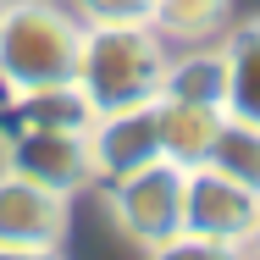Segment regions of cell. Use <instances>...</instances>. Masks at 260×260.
<instances>
[{
  "instance_id": "obj_1",
  "label": "cell",
  "mask_w": 260,
  "mask_h": 260,
  "mask_svg": "<svg viewBox=\"0 0 260 260\" xmlns=\"http://www.w3.org/2000/svg\"><path fill=\"white\" fill-rule=\"evenodd\" d=\"M160 72H166V39L150 22H83L72 83L94 105V116L122 105H150L160 94Z\"/></svg>"
},
{
  "instance_id": "obj_2",
  "label": "cell",
  "mask_w": 260,
  "mask_h": 260,
  "mask_svg": "<svg viewBox=\"0 0 260 260\" xmlns=\"http://www.w3.org/2000/svg\"><path fill=\"white\" fill-rule=\"evenodd\" d=\"M83 45V17L55 0H0V89L28 94L72 83Z\"/></svg>"
},
{
  "instance_id": "obj_3",
  "label": "cell",
  "mask_w": 260,
  "mask_h": 260,
  "mask_svg": "<svg viewBox=\"0 0 260 260\" xmlns=\"http://www.w3.org/2000/svg\"><path fill=\"white\" fill-rule=\"evenodd\" d=\"M183 177L188 172L172 166V160H150V166L127 172V177H116L111 194H105L116 227L144 249H155L172 233H183Z\"/></svg>"
},
{
  "instance_id": "obj_4",
  "label": "cell",
  "mask_w": 260,
  "mask_h": 260,
  "mask_svg": "<svg viewBox=\"0 0 260 260\" xmlns=\"http://www.w3.org/2000/svg\"><path fill=\"white\" fill-rule=\"evenodd\" d=\"M6 172L55 188V194H78L94 183V160H89V133H67V127H6L0 139Z\"/></svg>"
},
{
  "instance_id": "obj_5",
  "label": "cell",
  "mask_w": 260,
  "mask_h": 260,
  "mask_svg": "<svg viewBox=\"0 0 260 260\" xmlns=\"http://www.w3.org/2000/svg\"><path fill=\"white\" fill-rule=\"evenodd\" d=\"M255 221H260V194H249L244 183L221 177L216 166H194L183 177V233L221 238V244H249Z\"/></svg>"
},
{
  "instance_id": "obj_6",
  "label": "cell",
  "mask_w": 260,
  "mask_h": 260,
  "mask_svg": "<svg viewBox=\"0 0 260 260\" xmlns=\"http://www.w3.org/2000/svg\"><path fill=\"white\" fill-rule=\"evenodd\" d=\"M89 160H94V177L116 183L160 155V127H155V100L150 105H122V111H100L89 122Z\"/></svg>"
},
{
  "instance_id": "obj_7",
  "label": "cell",
  "mask_w": 260,
  "mask_h": 260,
  "mask_svg": "<svg viewBox=\"0 0 260 260\" xmlns=\"http://www.w3.org/2000/svg\"><path fill=\"white\" fill-rule=\"evenodd\" d=\"M61 238H67V194L0 172V249H61Z\"/></svg>"
},
{
  "instance_id": "obj_8",
  "label": "cell",
  "mask_w": 260,
  "mask_h": 260,
  "mask_svg": "<svg viewBox=\"0 0 260 260\" xmlns=\"http://www.w3.org/2000/svg\"><path fill=\"white\" fill-rule=\"evenodd\" d=\"M221 105H194V100H155V127H160V155L183 172L205 166L210 144L221 133Z\"/></svg>"
},
{
  "instance_id": "obj_9",
  "label": "cell",
  "mask_w": 260,
  "mask_h": 260,
  "mask_svg": "<svg viewBox=\"0 0 260 260\" xmlns=\"http://www.w3.org/2000/svg\"><path fill=\"white\" fill-rule=\"evenodd\" d=\"M94 105L83 100L78 83H50V89H28V94H6V127H67V133H89Z\"/></svg>"
},
{
  "instance_id": "obj_10",
  "label": "cell",
  "mask_w": 260,
  "mask_h": 260,
  "mask_svg": "<svg viewBox=\"0 0 260 260\" xmlns=\"http://www.w3.org/2000/svg\"><path fill=\"white\" fill-rule=\"evenodd\" d=\"M221 55H227V100H221V111L260 127V17L233 28Z\"/></svg>"
},
{
  "instance_id": "obj_11",
  "label": "cell",
  "mask_w": 260,
  "mask_h": 260,
  "mask_svg": "<svg viewBox=\"0 0 260 260\" xmlns=\"http://www.w3.org/2000/svg\"><path fill=\"white\" fill-rule=\"evenodd\" d=\"M155 100H194V105H221L227 100V55L221 50H188L166 55Z\"/></svg>"
},
{
  "instance_id": "obj_12",
  "label": "cell",
  "mask_w": 260,
  "mask_h": 260,
  "mask_svg": "<svg viewBox=\"0 0 260 260\" xmlns=\"http://www.w3.org/2000/svg\"><path fill=\"white\" fill-rule=\"evenodd\" d=\"M221 177L244 183L249 194H260V127L255 122H238V116H221V133L210 144V160Z\"/></svg>"
},
{
  "instance_id": "obj_13",
  "label": "cell",
  "mask_w": 260,
  "mask_h": 260,
  "mask_svg": "<svg viewBox=\"0 0 260 260\" xmlns=\"http://www.w3.org/2000/svg\"><path fill=\"white\" fill-rule=\"evenodd\" d=\"M227 6L233 0H155L150 6V28H155L160 39L200 45V39H210L227 22Z\"/></svg>"
},
{
  "instance_id": "obj_14",
  "label": "cell",
  "mask_w": 260,
  "mask_h": 260,
  "mask_svg": "<svg viewBox=\"0 0 260 260\" xmlns=\"http://www.w3.org/2000/svg\"><path fill=\"white\" fill-rule=\"evenodd\" d=\"M150 260H249V249L221 244V238H200V233H172L166 244L150 249Z\"/></svg>"
},
{
  "instance_id": "obj_15",
  "label": "cell",
  "mask_w": 260,
  "mask_h": 260,
  "mask_svg": "<svg viewBox=\"0 0 260 260\" xmlns=\"http://www.w3.org/2000/svg\"><path fill=\"white\" fill-rule=\"evenodd\" d=\"M155 0H78L83 22H150Z\"/></svg>"
},
{
  "instance_id": "obj_16",
  "label": "cell",
  "mask_w": 260,
  "mask_h": 260,
  "mask_svg": "<svg viewBox=\"0 0 260 260\" xmlns=\"http://www.w3.org/2000/svg\"><path fill=\"white\" fill-rule=\"evenodd\" d=\"M0 260H61V249H0Z\"/></svg>"
},
{
  "instance_id": "obj_17",
  "label": "cell",
  "mask_w": 260,
  "mask_h": 260,
  "mask_svg": "<svg viewBox=\"0 0 260 260\" xmlns=\"http://www.w3.org/2000/svg\"><path fill=\"white\" fill-rule=\"evenodd\" d=\"M244 249H249V260H260V221H255V233H249V244H244Z\"/></svg>"
}]
</instances>
